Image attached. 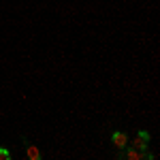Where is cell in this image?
Listing matches in <instances>:
<instances>
[{
  "mask_svg": "<svg viewBox=\"0 0 160 160\" xmlns=\"http://www.w3.org/2000/svg\"><path fill=\"white\" fill-rule=\"evenodd\" d=\"M111 143H113V148L120 152V149H124L130 143V139H128V135H126L124 130H113V132H111Z\"/></svg>",
  "mask_w": 160,
  "mask_h": 160,
  "instance_id": "obj_2",
  "label": "cell"
},
{
  "mask_svg": "<svg viewBox=\"0 0 160 160\" xmlns=\"http://www.w3.org/2000/svg\"><path fill=\"white\" fill-rule=\"evenodd\" d=\"M22 141H24V149H26V156H28V160H41L43 158V152L34 145V143H30L28 139H26L24 135H22Z\"/></svg>",
  "mask_w": 160,
  "mask_h": 160,
  "instance_id": "obj_3",
  "label": "cell"
},
{
  "mask_svg": "<svg viewBox=\"0 0 160 160\" xmlns=\"http://www.w3.org/2000/svg\"><path fill=\"white\" fill-rule=\"evenodd\" d=\"M143 156H145V152H141V149H135L132 145L124 149H120V154H118V158H126V160H143Z\"/></svg>",
  "mask_w": 160,
  "mask_h": 160,
  "instance_id": "obj_4",
  "label": "cell"
},
{
  "mask_svg": "<svg viewBox=\"0 0 160 160\" xmlns=\"http://www.w3.org/2000/svg\"><path fill=\"white\" fill-rule=\"evenodd\" d=\"M0 160H11V152L2 145H0Z\"/></svg>",
  "mask_w": 160,
  "mask_h": 160,
  "instance_id": "obj_5",
  "label": "cell"
},
{
  "mask_svg": "<svg viewBox=\"0 0 160 160\" xmlns=\"http://www.w3.org/2000/svg\"><path fill=\"white\" fill-rule=\"evenodd\" d=\"M149 139H152V137H149L148 130H139V132H137V137L132 139V143H128V145H132L135 149L145 152V149H148V145H149Z\"/></svg>",
  "mask_w": 160,
  "mask_h": 160,
  "instance_id": "obj_1",
  "label": "cell"
}]
</instances>
